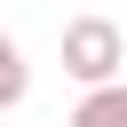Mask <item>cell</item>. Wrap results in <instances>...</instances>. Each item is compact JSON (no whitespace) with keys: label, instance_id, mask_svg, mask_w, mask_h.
<instances>
[{"label":"cell","instance_id":"277c9868","mask_svg":"<svg viewBox=\"0 0 127 127\" xmlns=\"http://www.w3.org/2000/svg\"><path fill=\"white\" fill-rule=\"evenodd\" d=\"M0 48H16V40H8V32H0Z\"/></svg>","mask_w":127,"mask_h":127},{"label":"cell","instance_id":"7a4b0ae2","mask_svg":"<svg viewBox=\"0 0 127 127\" xmlns=\"http://www.w3.org/2000/svg\"><path fill=\"white\" fill-rule=\"evenodd\" d=\"M71 127H127V79H95L71 103Z\"/></svg>","mask_w":127,"mask_h":127},{"label":"cell","instance_id":"3957f363","mask_svg":"<svg viewBox=\"0 0 127 127\" xmlns=\"http://www.w3.org/2000/svg\"><path fill=\"white\" fill-rule=\"evenodd\" d=\"M24 95H32V71H24V56H16V48H0V111H16Z\"/></svg>","mask_w":127,"mask_h":127},{"label":"cell","instance_id":"6da1fadb","mask_svg":"<svg viewBox=\"0 0 127 127\" xmlns=\"http://www.w3.org/2000/svg\"><path fill=\"white\" fill-rule=\"evenodd\" d=\"M119 64H127V32H119L111 16H71V24H64V71H71L79 87L119 79Z\"/></svg>","mask_w":127,"mask_h":127}]
</instances>
